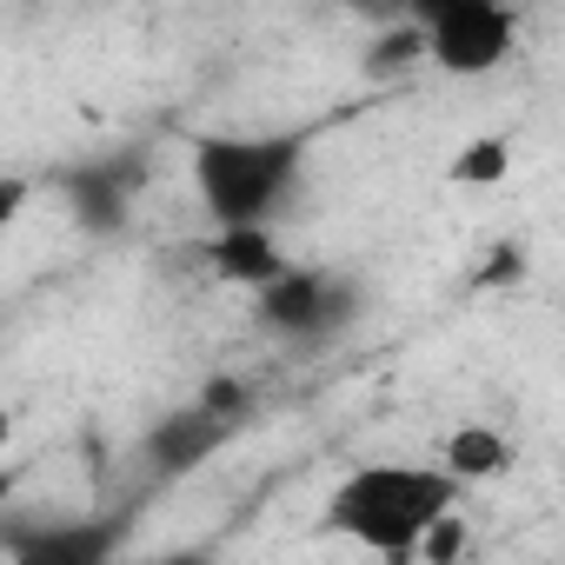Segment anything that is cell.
I'll return each mask as SVG.
<instances>
[{"label": "cell", "instance_id": "5b68a950", "mask_svg": "<svg viewBox=\"0 0 565 565\" xmlns=\"http://www.w3.org/2000/svg\"><path fill=\"white\" fill-rule=\"evenodd\" d=\"M246 413H253V393H246L239 380H213L193 406L167 413V419L140 439L147 472H153V479H180V472L206 466V459H213V452L246 426Z\"/></svg>", "mask_w": 565, "mask_h": 565}, {"label": "cell", "instance_id": "7a4b0ae2", "mask_svg": "<svg viewBox=\"0 0 565 565\" xmlns=\"http://www.w3.org/2000/svg\"><path fill=\"white\" fill-rule=\"evenodd\" d=\"M313 127H287V134H200L186 147L193 167V193L213 220V233L226 226H273L287 193L307 173L313 153Z\"/></svg>", "mask_w": 565, "mask_h": 565}, {"label": "cell", "instance_id": "277c9868", "mask_svg": "<svg viewBox=\"0 0 565 565\" xmlns=\"http://www.w3.org/2000/svg\"><path fill=\"white\" fill-rule=\"evenodd\" d=\"M353 313H360L353 279H340L327 266H287L266 294H253V320L287 347H320V340L347 333Z\"/></svg>", "mask_w": 565, "mask_h": 565}, {"label": "cell", "instance_id": "6da1fadb", "mask_svg": "<svg viewBox=\"0 0 565 565\" xmlns=\"http://www.w3.org/2000/svg\"><path fill=\"white\" fill-rule=\"evenodd\" d=\"M466 486L446 472V466H419V459H373V466H353L333 492H327V512L320 525L353 539L360 552L386 558V565H406L433 545V532L459 512Z\"/></svg>", "mask_w": 565, "mask_h": 565}, {"label": "cell", "instance_id": "7c38bea8", "mask_svg": "<svg viewBox=\"0 0 565 565\" xmlns=\"http://www.w3.org/2000/svg\"><path fill=\"white\" fill-rule=\"evenodd\" d=\"M134 565H220V545H180V552H153V558H134Z\"/></svg>", "mask_w": 565, "mask_h": 565}, {"label": "cell", "instance_id": "4fadbf2b", "mask_svg": "<svg viewBox=\"0 0 565 565\" xmlns=\"http://www.w3.org/2000/svg\"><path fill=\"white\" fill-rule=\"evenodd\" d=\"M28 193H34V186H28L21 173H8V180H0V220H21V206H28Z\"/></svg>", "mask_w": 565, "mask_h": 565}, {"label": "cell", "instance_id": "ba28073f", "mask_svg": "<svg viewBox=\"0 0 565 565\" xmlns=\"http://www.w3.org/2000/svg\"><path fill=\"white\" fill-rule=\"evenodd\" d=\"M206 266L226 279V287H246V294H266L279 273H287V246H279L273 226H226L206 239Z\"/></svg>", "mask_w": 565, "mask_h": 565}, {"label": "cell", "instance_id": "52a82bcc", "mask_svg": "<svg viewBox=\"0 0 565 565\" xmlns=\"http://www.w3.org/2000/svg\"><path fill=\"white\" fill-rule=\"evenodd\" d=\"M140 180H147V160H140V153H114V160L100 153V160L67 167V173H61V193H67V206H74L81 226L114 233V226L127 220V200H134Z\"/></svg>", "mask_w": 565, "mask_h": 565}, {"label": "cell", "instance_id": "3957f363", "mask_svg": "<svg viewBox=\"0 0 565 565\" xmlns=\"http://www.w3.org/2000/svg\"><path fill=\"white\" fill-rule=\"evenodd\" d=\"M413 21L426 34V61L452 81L499 74L519 47V14L499 0H426Z\"/></svg>", "mask_w": 565, "mask_h": 565}, {"label": "cell", "instance_id": "9c48e42d", "mask_svg": "<svg viewBox=\"0 0 565 565\" xmlns=\"http://www.w3.org/2000/svg\"><path fill=\"white\" fill-rule=\"evenodd\" d=\"M505 459H512V446H505L499 426H459V433L446 439V459H439V466H446L459 486H479V479H499Z\"/></svg>", "mask_w": 565, "mask_h": 565}, {"label": "cell", "instance_id": "8fae6325", "mask_svg": "<svg viewBox=\"0 0 565 565\" xmlns=\"http://www.w3.org/2000/svg\"><path fill=\"white\" fill-rule=\"evenodd\" d=\"M413 61H426V34H419V21H406L399 34H386V41L366 54L373 74H393V67H413Z\"/></svg>", "mask_w": 565, "mask_h": 565}, {"label": "cell", "instance_id": "30bf717a", "mask_svg": "<svg viewBox=\"0 0 565 565\" xmlns=\"http://www.w3.org/2000/svg\"><path fill=\"white\" fill-rule=\"evenodd\" d=\"M505 167H512L505 140H466V147L452 153V167H446V173H452L459 186H472V180L486 186V180H505Z\"/></svg>", "mask_w": 565, "mask_h": 565}, {"label": "cell", "instance_id": "8992f818", "mask_svg": "<svg viewBox=\"0 0 565 565\" xmlns=\"http://www.w3.org/2000/svg\"><path fill=\"white\" fill-rule=\"evenodd\" d=\"M134 539V505L87 512V519H47L8 532V565H120Z\"/></svg>", "mask_w": 565, "mask_h": 565}]
</instances>
